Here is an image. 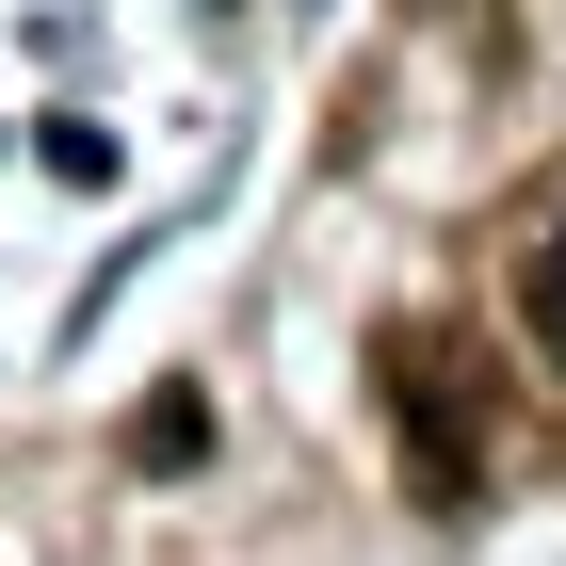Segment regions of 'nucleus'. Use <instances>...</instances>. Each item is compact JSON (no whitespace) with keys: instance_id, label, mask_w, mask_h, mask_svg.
I'll return each instance as SVG.
<instances>
[{"instance_id":"2","label":"nucleus","mask_w":566,"mask_h":566,"mask_svg":"<svg viewBox=\"0 0 566 566\" xmlns=\"http://www.w3.org/2000/svg\"><path fill=\"white\" fill-rule=\"evenodd\" d=\"M195 437H211V405H195V389H163V405H146V421H130V453H146V470H178Z\"/></svg>"},{"instance_id":"1","label":"nucleus","mask_w":566,"mask_h":566,"mask_svg":"<svg viewBox=\"0 0 566 566\" xmlns=\"http://www.w3.org/2000/svg\"><path fill=\"white\" fill-rule=\"evenodd\" d=\"M518 324L551 340V373H566V211H534V243H518Z\"/></svg>"}]
</instances>
